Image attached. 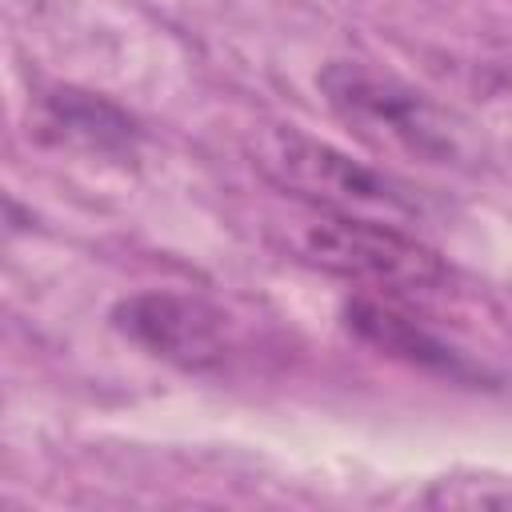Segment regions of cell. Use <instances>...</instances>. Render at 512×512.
Wrapping results in <instances>:
<instances>
[{
	"label": "cell",
	"mask_w": 512,
	"mask_h": 512,
	"mask_svg": "<svg viewBox=\"0 0 512 512\" xmlns=\"http://www.w3.org/2000/svg\"><path fill=\"white\" fill-rule=\"evenodd\" d=\"M316 88L328 112L376 152L420 164H448L460 152L448 112L392 72H376L360 60H328L316 72Z\"/></svg>",
	"instance_id": "cell-1"
},
{
	"label": "cell",
	"mask_w": 512,
	"mask_h": 512,
	"mask_svg": "<svg viewBox=\"0 0 512 512\" xmlns=\"http://www.w3.org/2000/svg\"><path fill=\"white\" fill-rule=\"evenodd\" d=\"M292 248L312 268L368 292H420L448 276L428 244L360 212L320 208L292 232Z\"/></svg>",
	"instance_id": "cell-2"
},
{
	"label": "cell",
	"mask_w": 512,
	"mask_h": 512,
	"mask_svg": "<svg viewBox=\"0 0 512 512\" xmlns=\"http://www.w3.org/2000/svg\"><path fill=\"white\" fill-rule=\"evenodd\" d=\"M256 168L280 184L284 192H296L320 208L336 212H416V200L408 184L392 180L388 172L340 152L328 140H316L292 124L264 128L256 140Z\"/></svg>",
	"instance_id": "cell-3"
},
{
	"label": "cell",
	"mask_w": 512,
	"mask_h": 512,
	"mask_svg": "<svg viewBox=\"0 0 512 512\" xmlns=\"http://www.w3.org/2000/svg\"><path fill=\"white\" fill-rule=\"evenodd\" d=\"M112 328L148 356L168 360L184 372L220 368L232 348L228 316L196 292H172V288L132 292L112 308Z\"/></svg>",
	"instance_id": "cell-4"
},
{
	"label": "cell",
	"mask_w": 512,
	"mask_h": 512,
	"mask_svg": "<svg viewBox=\"0 0 512 512\" xmlns=\"http://www.w3.org/2000/svg\"><path fill=\"white\" fill-rule=\"evenodd\" d=\"M28 136L44 148H68L88 156H132L140 144V124L100 92L76 84H48L36 88L28 104Z\"/></svg>",
	"instance_id": "cell-5"
},
{
	"label": "cell",
	"mask_w": 512,
	"mask_h": 512,
	"mask_svg": "<svg viewBox=\"0 0 512 512\" xmlns=\"http://www.w3.org/2000/svg\"><path fill=\"white\" fill-rule=\"evenodd\" d=\"M344 328L372 344L376 352L392 356V360H404V364H416L424 372H440L448 380H480L484 372L464 356L456 352L448 340H440L432 328L420 324V316H412L404 304L392 300V292H356L344 300Z\"/></svg>",
	"instance_id": "cell-6"
}]
</instances>
